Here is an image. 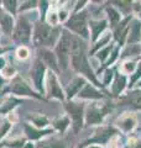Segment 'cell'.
<instances>
[{
	"instance_id": "6da1fadb",
	"label": "cell",
	"mask_w": 141,
	"mask_h": 148,
	"mask_svg": "<svg viewBox=\"0 0 141 148\" xmlns=\"http://www.w3.org/2000/svg\"><path fill=\"white\" fill-rule=\"evenodd\" d=\"M70 67L74 72L82 74V77L87 78L94 86L103 89L102 82L97 78V74L93 72V69L88 61V52H87V42L82 40L81 37L73 35L72 41V52H70Z\"/></svg>"
},
{
	"instance_id": "7a4b0ae2",
	"label": "cell",
	"mask_w": 141,
	"mask_h": 148,
	"mask_svg": "<svg viewBox=\"0 0 141 148\" xmlns=\"http://www.w3.org/2000/svg\"><path fill=\"white\" fill-rule=\"evenodd\" d=\"M59 27H52L45 21L37 22L34 30V45L37 47H51L58 42L61 36Z\"/></svg>"
},
{
	"instance_id": "3957f363",
	"label": "cell",
	"mask_w": 141,
	"mask_h": 148,
	"mask_svg": "<svg viewBox=\"0 0 141 148\" xmlns=\"http://www.w3.org/2000/svg\"><path fill=\"white\" fill-rule=\"evenodd\" d=\"M73 35L68 30H62L58 42L56 43V58L58 62L59 71H67L70 66V52H72Z\"/></svg>"
},
{
	"instance_id": "277c9868",
	"label": "cell",
	"mask_w": 141,
	"mask_h": 148,
	"mask_svg": "<svg viewBox=\"0 0 141 148\" xmlns=\"http://www.w3.org/2000/svg\"><path fill=\"white\" fill-rule=\"evenodd\" d=\"M88 11L82 10L76 12L74 15L68 17V20L66 21V30L69 32L72 31L76 34L77 37H81L82 40L87 41L89 38V32H88Z\"/></svg>"
},
{
	"instance_id": "5b68a950",
	"label": "cell",
	"mask_w": 141,
	"mask_h": 148,
	"mask_svg": "<svg viewBox=\"0 0 141 148\" xmlns=\"http://www.w3.org/2000/svg\"><path fill=\"white\" fill-rule=\"evenodd\" d=\"M113 105L109 101L103 103L99 105L98 103H93L87 108L86 114H84V121H86L87 126H92V125H99L104 121L106 115H109L113 110Z\"/></svg>"
},
{
	"instance_id": "8992f818",
	"label": "cell",
	"mask_w": 141,
	"mask_h": 148,
	"mask_svg": "<svg viewBox=\"0 0 141 148\" xmlns=\"http://www.w3.org/2000/svg\"><path fill=\"white\" fill-rule=\"evenodd\" d=\"M64 109L72 119V128L74 133H78L83 127L84 123V114H86V104L78 101H68L64 105Z\"/></svg>"
},
{
	"instance_id": "52a82bcc",
	"label": "cell",
	"mask_w": 141,
	"mask_h": 148,
	"mask_svg": "<svg viewBox=\"0 0 141 148\" xmlns=\"http://www.w3.org/2000/svg\"><path fill=\"white\" fill-rule=\"evenodd\" d=\"M14 41L25 45L31 40V22L25 16H20L14 31Z\"/></svg>"
},
{
	"instance_id": "ba28073f",
	"label": "cell",
	"mask_w": 141,
	"mask_h": 148,
	"mask_svg": "<svg viewBox=\"0 0 141 148\" xmlns=\"http://www.w3.org/2000/svg\"><path fill=\"white\" fill-rule=\"evenodd\" d=\"M46 94L48 98H55L58 100H64L66 98L64 91L62 90L58 82V78L52 71L46 74Z\"/></svg>"
},
{
	"instance_id": "9c48e42d",
	"label": "cell",
	"mask_w": 141,
	"mask_h": 148,
	"mask_svg": "<svg viewBox=\"0 0 141 148\" xmlns=\"http://www.w3.org/2000/svg\"><path fill=\"white\" fill-rule=\"evenodd\" d=\"M118 133H119V130L113 127V126H105V127H100L98 128L94 136L92 138H89L87 142H84V146L89 145V143H98V145H106L109 140L111 141Z\"/></svg>"
},
{
	"instance_id": "30bf717a",
	"label": "cell",
	"mask_w": 141,
	"mask_h": 148,
	"mask_svg": "<svg viewBox=\"0 0 141 148\" xmlns=\"http://www.w3.org/2000/svg\"><path fill=\"white\" fill-rule=\"evenodd\" d=\"M133 15L130 16H126L121 20L115 29H113V37L114 40L116 41V43L119 47H123L126 42V38H128V34H129V26H130V22L133 20Z\"/></svg>"
},
{
	"instance_id": "8fae6325",
	"label": "cell",
	"mask_w": 141,
	"mask_h": 148,
	"mask_svg": "<svg viewBox=\"0 0 141 148\" xmlns=\"http://www.w3.org/2000/svg\"><path fill=\"white\" fill-rule=\"evenodd\" d=\"M119 105L130 110H141V89H133L128 94L119 98Z\"/></svg>"
},
{
	"instance_id": "7c38bea8",
	"label": "cell",
	"mask_w": 141,
	"mask_h": 148,
	"mask_svg": "<svg viewBox=\"0 0 141 148\" xmlns=\"http://www.w3.org/2000/svg\"><path fill=\"white\" fill-rule=\"evenodd\" d=\"M9 90H10L12 94L15 95H20V96H34V98H40L37 94H35L32 89L29 86V84H26L20 77L14 78L12 82L10 83V86H9Z\"/></svg>"
},
{
	"instance_id": "4fadbf2b",
	"label": "cell",
	"mask_w": 141,
	"mask_h": 148,
	"mask_svg": "<svg viewBox=\"0 0 141 148\" xmlns=\"http://www.w3.org/2000/svg\"><path fill=\"white\" fill-rule=\"evenodd\" d=\"M88 27L91 31V42L95 43L104 34V31L108 29V20L106 18H102V20H89Z\"/></svg>"
},
{
	"instance_id": "5bb4252c",
	"label": "cell",
	"mask_w": 141,
	"mask_h": 148,
	"mask_svg": "<svg viewBox=\"0 0 141 148\" xmlns=\"http://www.w3.org/2000/svg\"><path fill=\"white\" fill-rule=\"evenodd\" d=\"M45 73H46V67L42 63L41 59L35 61L34 66L31 69V78L34 80V84L36 86V89L40 92L44 91V78H45Z\"/></svg>"
},
{
	"instance_id": "9a60e30c",
	"label": "cell",
	"mask_w": 141,
	"mask_h": 148,
	"mask_svg": "<svg viewBox=\"0 0 141 148\" xmlns=\"http://www.w3.org/2000/svg\"><path fill=\"white\" fill-rule=\"evenodd\" d=\"M86 84H87V80H86V78L84 77L79 75V77L73 78V79L68 83V85L66 86V89H64L66 98H67L68 100L73 99L74 96L78 95L79 92H81V90L83 89Z\"/></svg>"
},
{
	"instance_id": "2e32d148",
	"label": "cell",
	"mask_w": 141,
	"mask_h": 148,
	"mask_svg": "<svg viewBox=\"0 0 141 148\" xmlns=\"http://www.w3.org/2000/svg\"><path fill=\"white\" fill-rule=\"evenodd\" d=\"M77 96L83 100H102V99H104L106 95L102 90L98 89L97 86H94L91 83H87Z\"/></svg>"
},
{
	"instance_id": "e0dca14e",
	"label": "cell",
	"mask_w": 141,
	"mask_h": 148,
	"mask_svg": "<svg viewBox=\"0 0 141 148\" xmlns=\"http://www.w3.org/2000/svg\"><path fill=\"white\" fill-rule=\"evenodd\" d=\"M128 88V78L121 73H115L114 79L111 82V96L113 98H120L123 91Z\"/></svg>"
},
{
	"instance_id": "ac0fdd59",
	"label": "cell",
	"mask_w": 141,
	"mask_h": 148,
	"mask_svg": "<svg viewBox=\"0 0 141 148\" xmlns=\"http://www.w3.org/2000/svg\"><path fill=\"white\" fill-rule=\"evenodd\" d=\"M140 41H141V21L139 18L133 17L129 26V34H128V38H126V43L139 45Z\"/></svg>"
},
{
	"instance_id": "d6986e66",
	"label": "cell",
	"mask_w": 141,
	"mask_h": 148,
	"mask_svg": "<svg viewBox=\"0 0 141 148\" xmlns=\"http://www.w3.org/2000/svg\"><path fill=\"white\" fill-rule=\"evenodd\" d=\"M116 126L119 131H123L124 133H129L136 126V119L134 115H130V114L123 115V116L119 117V120H118Z\"/></svg>"
},
{
	"instance_id": "ffe728a7",
	"label": "cell",
	"mask_w": 141,
	"mask_h": 148,
	"mask_svg": "<svg viewBox=\"0 0 141 148\" xmlns=\"http://www.w3.org/2000/svg\"><path fill=\"white\" fill-rule=\"evenodd\" d=\"M40 57L42 58V63L47 64L52 72L53 71L59 72V67H58V62H57V58H56V54L51 52L50 49L41 48L40 49Z\"/></svg>"
},
{
	"instance_id": "44dd1931",
	"label": "cell",
	"mask_w": 141,
	"mask_h": 148,
	"mask_svg": "<svg viewBox=\"0 0 141 148\" xmlns=\"http://www.w3.org/2000/svg\"><path fill=\"white\" fill-rule=\"evenodd\" d=\"M24 130H25V133H26L27 138H30V140H40V138L50 135V133H53L52 128L37 130V128L32 127V126H30V125H27V123L24 125Z\"/></svg>"
},
{
	"instance_id": "7402d4cb",
	"label": "cell",
	"mask_w": 141,
	"mask_h": 148,
	"mask_svg": "<svg viewBox=\"0 0 141 148\" xmlns=\"http://www.w3.org/2000/svg\"><path fill=\"white\" fill-rule=\"evenodd\" d=\"M105 12H106V16H108V24H110V29L111 30L115 29L118 26V24L123 20V18H121V14L111 5H108L105 8Z\"/></svg>"
},
{
	"instance_id": "603a6c76",
	"label": "cell",
	"mask_w": 141,
	"mask_h": 148,
	"mask_svg": "<svg viewBox=\"0 0 141 148\" xmlns=\"http://www.w3.org/2000/svg\"><path fill=\"white\" fill-rule=\"evenodd\" d=\"M36 148H67L64 141L58 138H48V140H42L37 143Z\"/></svg>"
},
{
	"instance_id": "cb8c5ba5",
	"label": "cell",
	"mask_w": 141,
	"mask_h": 148,
	"mask_svg": "<svg viewBox=\"0 0 141 148\" xmlns=\"http://www.w3.org/2000/svg\"><path fill=\"white\" fill-rule=\"evenodd\" d=\"M111 37H113V35H111V32H108V34H104L99 40L97 41L95 43H94V46L91 48V51H89V54L91 56H93L94 53H97L98 51H100L102 48H104L105 46H108L109 45V42L111 41Z\"/></svg>"
},
{
	"instance_id": "d4e9b609",
	"label": "cell",
	"mask_w": 141,
	"mask_h": 148,
	"mask_svg": "<svg viewBox=\"0 0 141 148\" xmlns=\"http://www.w3.org/2000/svg\"><path fill=\"white\" fill-rule=\"evenodd\" d=\"M108 4L114 6L120 14H125L126 16H130V12L133 11V1H110Z\"/></svg>"
},
{
	"instance_id": "484cf974",
	"label": "cell",
	"mask_w": 141,
	"mask_h": 148,
	"mask_svg": "<svg viewBox=\"0 0 141 148\" xmlns=\"http://www.w3.org/2000/svg\"><path fill=\"white\" fill-rule=\"evenodd\" d=\"M0 29H1V31L6 36L11 34V31L14 29V18L10 14H5L1 20H0Z\"/></svg>"
},
{
	"instance_id": "4316f807",
	"label": "cell",
	"mask_w": 141,
	"mask_h": 148,
	"mask_svg": "<svg viewBox=\"0 0 141 148\" xmlns=\"http://www.w3.org/2000/svg\"><path fill=\"white\" fill-rule=\"evenodd\" d=\"M139 63L136 59H126V61L120 66V73L123 74V75H131L135 71L136 68H138Z\"/></svg>"
},
{
	"instance_id": "83f0119b",
	"label": "cell",
	"mask_w": 141,
	"mask_h": 148,
	"mask_svg": "<svg viewBox=\"0 0 141 148\" xmlns=\"http://www.w3.org/2000/svg\"><path fill=\"white\" fill-rule=\"evenodd\" d=\"M141 53V46L140 45H128L121 52L120 58H129L134 57V56H140Z\"/></svg>"
},
{
	"instance_id": "f1b7e54d",
	"label": "cell",
	"mask_w": 141,
	"mask_h": 148,
	"mask_svg": "<svg viewBox=\"0 0 141 148\" xmlns=\"http://www.w3.org/2000/svg\"><path fill=\"white\" fill-rule=\"evenodd\" d=\"M113 48H114V45H113V43H109L108 46H105L104 48H102L100 51H98V52L95 53L97 58L100 61V63L104 64V63L108 61V58H109V57H110V54H111Z\"/></svg>"
},
{
	"instance_id": "f546056e",
	"label": "cell",
	"mask_w": 141,
	"mask_h": 148,
	"mask_svg": "<svg viewBox=\"0 0 141 148\" xmlns=\"http://www.w3.org/2000/svg\"><path fill=\"white\" fill-rule=\"evenodd\" d=\"M69 125H70V121H69V119H68L67 116L59 117V119H57V120H56V121L53 122L55 128H56V130H58L61 133H63L69 127Z\"/></svg>"
},
{
	"instance_id": "4dcf8cb0",
	"label": "cell",
	"mask_w": 141,
	"mask_h": 148,
	"mask_svg": "<svg viewBox=\"0 0 141 148\" xmlns=\"http://www.w3.org/2000/svg\"><path fill=\"white\" fill-rule=\"evenodd\" d=\"M29 120H31L32 123L35 125L37 128H41V127H45L48 125V119L44 115H32V116H29Z\"/></svg>"
},
{
	"instance_id": "1f68e13d",
	"label": "cell",
	"mask_w": 141,
	"mask_h": 148,
	"mask_svg": "<svg viewBox=\"0 0 141 148\" xmlns=\"http://www.w3.org/2000/svg\"><path fill=\"white\" fill-rule=\"evenodd\" d=\"M140 80H141V63L138 66L136 71L130 75L129 82H128V88H129V89H133V88L138 84Z\"/></svg>"
},
{
	"instance_id": "d6a6232c",
	"label": "cell",
	"mask_w": 141,
	"mask_h": 148,
	"mask_svg": "<svg viewBox=\"0 0 141 148\" xmlns=\"http://www.w3.org/2000/svg\"><path fill=\"white\" fill-rule=\"evenodd\" d=\"M114 75H115V72H114V69H113V68L105 69V72H104V78H103V82H102L103 88H105V86H108V85L111 84L113 79H114Z\"/></svg>"
},
{
	"instance_id": "836d02e7",
	"label": "cell",
	"mask_w": 141,
	"mask_h": 148,
	"mask_svg": "<svg viewBox=\"0 0 141 148\" xmlns=\"http://www.w3.org/2000/svg\"><path fill=\"white\" fill-rule=\"evenodd\" d=\"M19 103V100H14L11 99H6L4 101V104H1L0 106V112H10V111L15 108V105Z\"/></svg>"
},
{
	"instance_id": "e575fe53",
	"label": "cell",
	"mask_w": 141,
	"mask_h": 148,
	"mask_svg": "<svg viewBox=\"0 0 141 148\" xmlns=\"http://www.w3.org/2000/svg\"><path fill=\"white\" fill-rule=\"evenodd\" d=\"M59 22L58 20V12L55 11V10H51L48 11V14H47V24H48L50 26L55 27L56 25H57Z\"/></svg>"
},
{
	"instance_id": "d590c367",
	"label": "cell",
	"mask_w": 141,
	"mask_h": 148,
	"mask_svg": "<svg viewBox=\"0 0 141 148\" xmlns=\"http://www.w3.org/2000/svg\"><path fill=\"white\" fill-rule=\"evenodd\" d=\"M16 56L19 59H21V61H24V59H27L30 56V51L29 48L26 47V46H21V47H19L17 51H16Z\"/></svg>"
},
{
	"instance_id": "8d00e7d4",
	"label": "cell",
	"mask_w": 141,
	"mask_h": 148,
	"mask_svg": "<svg viewBox=\"0 0 141 148\" xmlns=\"http://www.w3.org/2000/svg\"><path fill=\"white\" fill-rule=\"evenodd\" d=\"M126 148H141V141L138 137H130L126 143Z\"/></svg>"
},
{
	"instance_id": "74e56055",
	"label": "cell",
	"mask_w": 141,
	"mask_h": 148,
	"mask_svg": "<svg viewBox=\"0 0 141 148\" xmlns=\"http://www.w3.org/2000/svg\"><path fill=\"white\" fill-rule=\"evenodd\" d=\"M10 128H11L10 121H4L1 125H0V138H3L4 136H5Z\"/></svg>"
},
{
	"instance_id": "f35d334b",
	"label": "cell",
	"mask_w": 141,
	"mask_h": 148,
	"mask_svg": "<svg viewBox=\"0 0 141 148\" xmlns=\"http://www.w3.org/2000/svg\"><path fill=\"white\" fill-rule=\"evenodd\" d=\"M3 4H4V6H5V9L9 11V12H11L12 15L16 12V8H17V5H16V1H3Z\"/></svg>"
},
{
	"instance_id": "ab89813d",
	"label": "cell",
	"mask_w": 141,
	"mask_h": 148,
	"mask_svg": "<svg viewBox=\"0 0 141 148\" xmlns=\"http://www.w3.org/2000/svg\"><path fill=\"white\" fill-rule=\"evenodd\" d=\"M133 11L136 15V18L141 21V1H135L133 3Z\"/></svg>"
},
{
	"instance_id": "60d3db41",
	"label": "cell",
	"mask_w": 141,
	"mask_h": 148,
	"mask_svg": "<svg viewBox=\"0 0 141 148\" xmlns=\"http://www.w3.org/2000/svg\"><path fill=\"white\" fill-rule=\"evenodd\" d=\"M5 146L10 147V148H21L24 146V140H15L11 141L10 143H5Z\"/></svg>"
},
{
	"instance_id": "b9f144b4",
	"label": "cell",
	"mask_w": 141,
	"mask_h": 148,
	"mask_svg": "<svg viewBox=\"0 0 141 148\" xmlns=\"http://www.w3.org/2000/svg\"><path fill=\"white\" fill-rule=\"evenodd\" d=\"M14 74H15V69H14L12 67L8 66L3 69V75L6 77V78H10V77H14Z\"/></svg>"
},
{
	"instance_id": "7bdbcfd3",
	"label": "cell",
	"mask_w": 141,
	"mask_h": 148,
	"mask_svg": "<svg viewBox=\"0 0 141 148\" xmlns=\"http://www.w3.org/2000/svg\"><path fill=\"white\" fill-rule=\"evenodd\" d=\"M36 4H37V1H27V3H26V6L20 8V9H21V10H25L26 8H27V9H30V8H35V6H36Z\"/></svg>"
},
{
	"instance_id": "ee69618b",
	"label": "cell",
	"mask_w": 141,
	"mask_h": 148,
	"mask_svg": "<svg viewBox=\"0 0 141 148\" xmlns=\"http://www.w3.org/2000/svg\"><path fill=\"white\" fill-rule=\"evenodd\" d=\"M5 68V59L0 57V69H4Z\"/></svg>"
},
{
	"instance_id": "f6af8a7d",
	"label": "cell",
	"mask_w": 141,
	"mask_h": 148,
	"mask_svg": "<svg viewBox=\"0 0 141 148\" xmlns=\"http://www.w3.org/2000/svg\"><path fill=\"white\" fill-rule=\"evenodd\" d=\"M24 148H34V145H32V143H26V145L24 146Z\"/></svg>"
},
{
	"instance_id": "bcb514c9",
	"label": "cell",
	"mask_w": 141,
	"mask_h": 148,
	"mask_svg": "<svg viewBox=\"0 0 141 148\" xmlns=\"http://www.w3.org/2000/svg\"><path fill=\"white\" fill-rule=\"evenodd\" d=\"M88 148H104V147H102L99 145H92V146H89Z\"/></svg>"
},
{
	"instance_id": "7dc6e473",
	"label": "cell",
	"mask_w": 141,
	"mask_h": 148,
	"mask_svg": "<svg viewBox=\"0 0 141 148\" xmlns=\"http://www.w3.org/2000/svg\"><path fill=\"white\" fill-rule=\"evenodd\" d=\"M4 15H5V12H4L3 11V9H1V6H0V20H1V18H3V16Z\"/></svg>"
},
{
	"instance_id": "c3c4849f",
	"label": "cell",
	"mask_w": 141,
	"mask_h": 148,
	"mask_svg": "<svg viewBox=\"0 0 141 148\" xmlns=\"http://www.w3.org/2000/svg\"><path fill=\"white\" fill-rule=\"evenodd\" d=\"M4 85V80H3V78H1V75H0V89H1V86Z\"/></svg>"
},
{
	"instance_id": "681fc988",
	"label": "cell",
	"mask_w": 141,
	"mask_h": 148,
	"mask_svg": "<svg viewBox=\"0 0 141 148\" xmlns=\"http://www.w3.org/2000/svg\"><path fill=\"white\" fill-rule=\"evenodd\" d=\"M5 48H1V47H0V54H1V53H4V52H5Z\"/></svg>"
},
{
	"instance_id": "f907efd6",
	"label": "cell",
	"mask_w": 141,
	"mask_h": 148,
	"mask_svg": "<svg viewBox=\"0 0 141 148\" xmlns=\"http://www.w3.org/2000/svg\"><path fill=\"white\" fill-rule=\"evenodd\" d=\"M77 148H84V143H82V145H78Z\"/></svg>"
},
{
	"instance_id": "816d5d0a",
	"label": "cell",
	"mask_w": 141,
	"mask_h": 148,
	"mask_svg": "<svg viewBox=\"0 0 141 148\" xmlns=\"http://www.w3.org/2000/svg\"><path fill=\"white\" fill-rule=\"evenodd\" d=\"M136 85H138V88H139V89H141V80L138 83V84H136Z\"/></svg>"
}]
</instances>
